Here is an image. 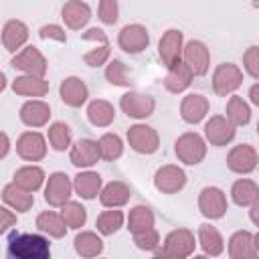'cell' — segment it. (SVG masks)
<instances>
[{
	"instance_id": "1",
	"label": "cell",
	"mask_w": 259,
	"mask_h": 259,
	"mask_svg": "<svg viewBox=\"0 0 259 259\" xmlns=\"http://www.w3.org/2000/svg\"><path fill=\"white\" fill-rule=\"evenodd\" d=\"M6 253L12 259H49L51 245L49 239L36 233H14L8 239Z\"/></svg>"
},
{
	"instance_id": "2",
	"label": "cell",
	"mask_w": 259,
	"mask_h": 259,
	"mask_svg": "<svg viewBox=\"0 0 259 259\" xmlns=\"http://www.w3.org/2000/svg\"><path fill=\"white\" fill-rule=\"evenodd\" d=\"M198 239L188 229H174L164 237V243L154 253L158 257H174V259H186L196 251Z\"/></svg>"
},
{
	"instance_id": "3",
	"label": "cell",
	"mask_w": 259,
	"mask_h": 259,
	"mask_svg": "<svg viewBox=\"0 0 259 259\" xmlns=\"http://www.w3.org/2000/svg\"><path fill=\"white\" fill-rule=\"evenodd\" d=\"M206 140L196 132H186L174 142L176 158L186 166H198L206 156Z\"/></svg>"
},
{
	"instance_id": "4",
	"label": "cell",
	"mask_w": 259,
	"mask_h": 259,
	"mask_svg": "<svg viewBox=\"0 0 259 259\" xmlns=\"http://www.w3.org/2000/svg\"><path fill=\"white\" fill-rule=\"evenodd\" d=\"M158 57L166 71L184 61V34L180 28H168L162 34L158 42Z\"/></svg>"
},
{
	"instance_id": "5",
	"label": "cell",
	"mask_w": 259,
	"mask_h": 259,
	"mask_svg": "<svg viewBox=\"0 0 259 259\" xmlns=\"http://www.w3.org/2000/svg\"><path fill=\"white\" fill-rule=\"evenodd\" d=\"M243 85V71L235 63H221L212 73V91L214 95L227 97L233 95Z\"/></svg>"
},
{
	"instance_id": "6",
	"label": "cell",
	"mask_w": 259,
	"mask_h": 259,
	"mask_svg": "<svg viewBox=\"0 0 259 259\" xmlns=\"http://www.w3.org/2000/svg\"><path fill=\"white\" fill-rule=\"evenodd\" d=\"M75 192L73 180L65 172H53L49 174L45 182V202L49 206L61 208L67 200H71V194Z\"/></svg>"
},
{
	"instance_id": "7",
	"label": "cell",
	"mask_w": 259,
	"mask_h": 259,
	"mask_svg": "<svg viewBox=\"0 0 259 259\" xmlns=\"http://www.w3.org/2000/svg\"><path fill=\"white\" fill-rule=\"evenodd\" d=\"M227 208H229V202H227V194H225L223 188L204 186L198 192V210L204 219H208V221L223 219Z\"/></svg>"
},
{
	"instance_id": "8",
	"label": "cell",
	"mask_w": 259,
	"mask_h": 259,
	"mask_svg": "<svg viewBox=\"0 0 259 259\" xmlns=\"http://www.w3.org/2000/svg\"><path fill=\"white\" fill-rule=\"evenodd\" d=\"M10 65L14 69L22 71V75H34V77H45L47 75V69H49L45 55L34 45H26L24 49H20L12 57Z\"/></svg>"
},
{
	"instance_id": "9",
	"label": "cell",
	"mask_w": 259,
	"mask_h": 259,
	"mask_svg": "<svg viewBox=\"0 0 259 259\" xmlns=\"http://www.w3.org/2000/svg\"><path fill=\"white\" fill-rule=\"evenodd\" d=\"M235 136L237 125L227 115H210V119H206L204 123V140L214 148L229 146L235 140Z\"/></svg>"
},
{
	"instance_id": "10",
	"label": "cell",
	"mask_w": 259,
	"mask_h": 259,
	"mask_svg": "<svg viewBox=\"0 0 259 259\" xmlns=\"http://www.w3.org/2000/svg\"><path fill=\"white\" fill-rule=\"evenodd\" d=\"M125 138H127L130 148H132L134 152H138V154H144V156L154 154V152L160 148V136H158V132H156L152 125H148V123H134V125L127 130Z\"/></svg>"
},
{
	"instance_id": "11",
	"label": "cell",
	"mask_w": 259,
	"mask_h": 259,
	"mask_svg": "<svg viewBox=\"0 0 259 259\" xmlns=\"http://www.w3.org/2000/svg\"><path fill=\"white\" fill-rule=\"evenodd\" d=\"M119 107L132 119H148L156 109V99L140 91H127L121 95Z\"/></svg>"
},
{
	"instance_id": "12",
	"label": "cell",
	"mask_w": 259,
	"mask_h": 259,
	"mask_svg": "<svg viewBox=\"0 0 259 259\" xmlns=\"http://www.w3.org/2000/svg\"><path fill=\"white\" fill-rule=\"evenodd\" d=\"M117 45L127 55H138L148 49L150 45V32L144 24H125L117 34Z\"/></svg>"
},
{
	"instance_id": "13",
	"label": "cell",
	"mask_w": 259,
	"mask_h": 259,
	"mask_svg": "<svg viewBox=\"0 0 259 259\" xmlns=\"http://www.w3.org/2000/svg\"><path fill=\"white\" fill-rule=\"evenodd\" d=\"M259 164V156H257V150L249 144H237L229 150L227 154V166L231 172L235 174H251Z\"/></svg>"
},
{
	"instance_id": "14",
	"label": "cell",
	"mask_w": 259,
	"mask_h": 259,
	"mask_svg": "<svg viewBox=\"0 0 259 259\" xmlns=\"http://www.w3.org/2000/svg\"><path fill=\"white\" fill-rule=\"evenodd\" d=\"M154 186L162 194H176L186 186V172L176 164H164L154 174Z\"/></svg>"
},
{
	"instance_id": "15",
	"label": "cell",
	"mask_w": 259,
	"mask_h": 259,
	"mask_svg": "<svg viewBox=\"0 0 259 259\" xmlns=\"http://www.w3.org/2000/svg\"><path fill=\"white\" fill-rule=\"evenodd\" d=\"M16 154L26 162H40L47 156V140L40 132H22L16 140Z\"/></svg>"
},
{
	"instance_id": "16",
	"label": "cell",
	"mask_w": 259,
	"mask_h": 259,
	"mask_svg": "<svg viewBox=\"0 0 259 259\" xmlns=\"http://www.w3.org/2000/svg\"><path fill=\"white\" fill-rule=\"evenodd\" d=\"M69 160H71L73 166L83 168V170L95 166V164L101 160L97 140H89V138L77 140V142L71 146V150H69Z\"/></svg>"
},
{
	"instance_id": "17",
	"label": "cell",
	"mask_w": 259,
	"mask_h": 259,
	"mask_svg": "<svg viewBox=\"0 0 259 259\" xmlns=\"http://www.w3.org/2000/svg\"><path fill=\"white\" fill-rule=\"evenodd\" d=\"M184 63L194 71L196 77H204L210 69V51L202 40H188L184 42Z\"/></svg>"
},
{
	"instance_id": "18",
	"label": "cell",
	"mask_w": 259,
	"mask_h": 259,
	"mask_svg": "<svg viewBox=\"0 0 259 259\" xmlns=\"http://www.w3.org/2000/svg\"><path fill=\"white\" fill-rule=\"evenodd\" d=\"M18 117L26 127H42L51 119V105L42 99H28L22 103Z\"/></svg>"
},
{
	"instance_id": "19",
	"label": "cell",
	"mask_w": 259,
	"mask_h": 259,
	"mask_svg": "<svg viewBox=\"0 0 259 259\" xmlns=\"http://www.w3.org/2000/svg\"><path fill=\"white\" fill-rule=\"evenodd\" d=\"M61 18L67 28L81 30L91 20V6L83 0H67L61 8Z\"/></svg>"
},
{
	"instance_id": "20",
	"label": "cell",
	"mask_w": 259,
	"mask_h": 259,
	"mask_svg": "<svg viewBox=\"0 0 259 259\" xmlns=\"http://www.w3.org/2000/svg\"><path fill=\"white\" fill-rule=\"evenodd\" d=\"M59 97L69 107H81V105L87 103L89 89H87L83 79H79V77H65L61 81V85H59Z\"/></svg>"
},
{
	"instance_id": "21",
	"label": "cell",
	"mask_w": 259,
	"mask_h": 259,
	"mask_svg": "<svg viewBox=\"0 0 259 259\" xmlns=\"http://www.w3.org/2000/svg\"><path fill=\"white\" fill-rule=\"evenodd\" d=\"M28 36H30L28 26L18 18H10L2 26V45L8 53H16L18 49H24Z\"/></svg>"
},
{
	"instance_id": "22",
	"label": "cell",
	"mask_w": 259,
	"mask_h": 259,
	"mask_svg": "<svg viewBox=\"0 0 259 259\" xmlns=\"http://www.w3.org/2000/svg\"><path fill=\"white\" fill-rule=\"evenodd\" d=\"M208 107H210V103H208V99L204 95H200V93H188L180 101V117L186 123H192V125L194 123H200L206 117Z\"/></svg>"
},
{
	"instance_id": "23",
	"label": "cell",
	"mask_w": 259,
	"mask_h": 259,
	"mask_svg": "<svg viewBox=\"0 0 259 259\" xmlns=\"http://www.w3.org/2000/svg\"><path fill=\"white\" fill-rule=\"evenodd\" d=\"M73 186H75L77 196H81L83 200H93V198L99 196V192L103 188V178H101L99 172H93V170L85 168L73 178Z\"/></svg>"
},
{
	"instance_id": "24",
	"label": "cell",
	"mask_w": 259,
	"mask_h": 259,
	"mask_svg": "<svg viewBox=\"0 0 259 259\" xmlns=\"http://www.w3.org/2000/svg\"><path fill=\"white\" fill-rule=\"evenodd\" d=\"M196 239H198V247L202 249L204 255L210 257H219L225 251V239L221 235V231L217 227H212L210 223H202L196 231Z\"/></svg>"
},
{
	"instance_id": "25",
	"label": "cell",
	"mask_w": 259,
	"mask_h": 259,
	"mask_svg": "<svg viewBox=\"0 0 259 259\" xmlns=\"http://www.w3.org/2000/svg\"><path fill=\"white\" fill-rule=\"evenodd\" d=\"M130 196H132V190L125 182L121 180H111L107 182L101 192H99V202L105 206V208H119V206H125L130 202Z\"/></svg>"
},
{
	"instance_id": "26",
	"label": "cell",
	"mask_w": 259,
	"mask_h": 259,
	"mask_svg": "<svg viewBox=\"0 0 259 259\" xmlns=\"http://www.w3.org/2000/svg\"><path fill=\"white\" fill-rule=\"evenodd\" d=\"M2 200L6 206H10L16 212H28L34 204V192L20 188L16 182H10L2 188Z\"/></svg>"
},
{
	"instance_id": "27",
	"label": "cell",
	"mask_w": 259,
	"mask_h": 259,
	"mask_svg": "<svg viewBox=\"0 0 259 259\" xmlns=\"http://www.w3.org/2000/svg\"><path fill=\"white\" fill-rule=\"evenodd\" d=\"M227 249H229L231 259H253V257H257V249H255V241H253L251 231H235L229 237Z\"/></svg>"
},
{
	"instance_id": "28",
	"label": "cell",
	"mask_w": 259,
	"mask_h": 259,
	"mask_svg": "<svg viewBox=\"0 0 259 259\" xmlns=\"http://www.w3.org/2000/svg\"><path fill=\"white\" fill-rule=\"evenodd\" d=\"M196 75H194V71L188 67V63H178L176 67H172V69H168V73H166V77H164V89L166 91H170V93H182V91H186L188 87H190V83H192V79H194Z\"/></svg>"
},
{
	"instance_id": "29",
	"label": "cell",
	"mask_w": 259,
	"mask_h": 259,
	"mask_svg": "<svg viewBox=\"0 0 259 259\" xmlns=\"http://www.w3.org/2000/svg\"><path fill=\"white\" fill-rule=\"evenodd\" d=\"M12 91L20 97H45L49 93V81L45 77L34 75H20L12 81Z\"/></svg>"
},
{
	"instance_id": "30",
	"label": "cell",
	"mask_w": 259,
	"mask_h": 259,
	"mask_svg": "<svg viewBox=\"0 0 259 259\" xmlns=\"http://www.w3.org/2000/svg\"><path fill=\"white\" fill-rule=\"evenodd\" d=\"M12 182H16L20 188L28 190V192H36L38 188L45 186L47 182V174L40 166L36 164H26V166H20L14 176H12Z\"/></svg>"
},
{
	"instance_id": "31",
	"label": "cell",
	"mask_w": 259,
	"mask_h": 259,
	"mask_svg": "<svg viewBox=\"0 0 259 259\" xmlns=\"http://www.w3.org/2000/svg\"><path fill=\"white\" fill-rule=\"evenodd\" d=\"M34 225H36V229L42 235L53 237V239H63L67 235V229H69L67 223H65V219H63V214L61 212H55V210H42V212H38Z\"/></svg>"
},
{
	"instance_id": "32",
	"label": "cell",
	"mask_w": 259,
	"mask_h": 259,
	"mask_svg": "<svg viewBox=\"0 0 259 259\" xmlns=\"http://www.w3.org/2000/svg\"><path fill=\"white\" fill-rule=\"evenodd\" d=\"M125 223H127V231L132 235H138V233H144V231L152 229L154 223H156V217H154V212H152L150 206L136 204V206L130 208V212L125 217Z\"/></svg>"
},
{
	"instance_id": "33",
	"label": "cell",
	"mask_w": 259,
	"mask_h": 259,
	"mask_svg": "<svg viewBox=\"0 0 259 259\" xmlns=\"http://www.w3.org/2000/svg\"><path fill=\"white\" fill-rule=\"evenodd\" d=\"M73 247H75V253L79 257H85V259H91V257H97V255L103 253V241L95 231L77 233V237L73 241Z\"/></svg>"
},
{
	"instance_id": "34",
	"label": "cell",
	"mask_w": 259,
	"mask_h": 259,
	"mask_svg": "<svg viewBox=\"0 0 259 259\" xmlns=\"http://www.w3.org/2000/svg\"><path fill=\"white\" fill-rule=\"evenodd\" d=\"M87 119L95 127H107L115 119V107L105 99H93L87 105Z\"/></svg>"
},
{
	"instance_id": "35",
	"label": "cell",
	"mask_w": 259,
	"mask_h": 259,
	"mask_svg": "<svg viewBox=\"0 0 259 259\" xmlns=\"http://www.w3.org/2000/svg\"><path fill=\"white\" fill-rule=\"evenodd\" d=\"M231 198L237 206H251L259 198V184L249 178H239L231 186Z\"/></svg>"
},
{
	"instance_id": "36",
	"label": "cell",
	"mask_w": 259,
	"mask_h": 259,
	"mask_svg": "<svg viewBox=\"0 0 259 259\" xmlns=\"http://www.w3.org/2000/svg\"><path fill=\"white\" fill-rule=\"evenodd\" d=\"M47 140L51 144V148L55 152H65V150H71V127L65 123V121H53L47 130Z\"/></svg>"
},
{
	"instance_id": "37",
	"label": "cell",
	"mask_w": 259,
	"mask_h": 259,
	"mask_svg": "<svg viewBox=\"0 0 259 259\" xmlns=\"http://www.w3.org/2000/svg\"><path fill=\"white\" fill-rule=\"evenodd\" d=\"M125 223V214L119 210V208H109V210H103L97 214V221H95V227H97V233L103 235V237H109L113 233H117Z\"/></svg>"
},
{
	"instance_id": "38",
	"label": "cell",
	"mask_w": 259,
	"mask_h": 259,
	"mask_svg": "<svg viewBox=\"0 0 259 259\" xmlns=\"http://www.w3.org/2000/svg\"><path fill=\"white\" fill-rule=\"evenodd\" d=\"M227 117L237 127L247 125L251 121V107H249V103L243 97H239V95H231L229 101H227Z\"/></svg>"
},
{
	"instance_id": "39",
	"label": "cell",
	"mask_w": 259,
	"mask_h": 259,
	"mask_svg": "<svg viewBox=\"0 0 259 259\" xmlns=\"http://www.w3.org/2000/svg\"><path fill=\"white\" fill-rule=\"evenodd\" d=\"M97 144H99L101 160H105V162H115V160L121 158V154H123V142H121V138H119L117 134L107 132V134H103V136L97 140Z\"/></svg>"
},
{
	"instance_id": "40",
	"label": "cell",
	"mask_w": 259,
	"mask_h": 259,
	"mask_svg": "<svg viewBox=\"0 0 259 259\" xmlns=\"http://www.w3.org/2000/svg\"><path fill=\"white\" fill-rule=\"evenodd\" d=\"M61 214H63L67 227H69V229H75V231L81 229V227H85V223H87V210H85V206H83L81 202H77V200H67V202L61 206Z\"/></svg>"
},
{
	"instance_id": "41",
	"label": "cell",
	"mask_w": 259,
	"mask_h": 259,
	"mask_svg": "<svg viewBox=\"0 0 259 259\" xmlns=\"http://www.w3.org/2000/svg\"><path fill=\"white\" fill-rule=\"evenodd\" d=\"M105 79L115 87H130L132 85V77L127 73V67L119 59H111L105 65Z\"/></svg>"
},
{
	"instance_id": "42",
	"label": "cell",
	"mask_w": 259,
	"mask_h": 259,
	"mask_svg": "<svg viewBox=\"0 0 259 259\" xmlns=\"http://www.w3.org/2000/svg\"><path fill=\"white\" fill-rule=\"evenodd\" d=\"M134 237V245L140 249V251H146V253H156L160 249V233L156 231V227L144 231V233H138V235H132Z\"/></svg>"
},
{
	"instance_id": "43",
	"label": "cell",
	"mask_w": 259,
	"mask_h": 259,
	"mask_svg": "<svg viewBox=\"0 0 259 259\" xmlns=\"http://www.w3.org/2000/svg\"><path fill=\"white\" fill-rule=\"evenodd\" d=\"M109 57H111V47L109 42H103V45H95L93 49H89L83 55V61L87 67H103L109 63Z\"/></svg>"
},
{
	"instance_id": "44",
	"label": "cell",
	"mask_w": 259,
	"mask_h": 259,
	"mask_svg": "<svg viewBox=\"0 0 259 259\" xmlns=\"http://www.w3.org/2000/svg\"><path fill=\"white\" fill-rule=\"evenodd\" d=\"M97 16L103 24H115L119 18V4L117 0H99Z\"/></svg>"
},
{
	"instance_id": "45",
	"label": "cell",
	"mask_w": 259,
	"mask_h": 259,
	"mask_svg": "<svg viewBox=\"0 0 259 259\" xmlns=\"http://www.w3.org/2000/svg\"><path fill=\"white\" fill-rule=\"evenodd\" d=\"M243 67L247 71L249 77H253L255 81H259V47L253 45L243 53Z\"/></svg>"
},
{
	"instance_id": "46",
	"label": "cell",
	"mask_w": 259,
	"mask_h": 259,
	"mask_svg": "<svg viewBox=\"0 0 259 259\" xmlns=\"http://www.w3.org/2000/svg\"><path fill=\"white\" fill-rule=\"evenodd\" d=\"M38 36L42 40H57V42H67V32L59 24H45L38 28Z\"/></svg>"
},
{
	"instance_id": "47",
	"label": "cell",
	"mask_w": 259,
	"mask_h": 259,
	"mask_svg": "<svg viewBox=\"0 0 259 259\" xmlns=\"http://www.w3.org/2000/svg\"><path fill=\"white\" fill-rule=\"evenodd\" d=\"M14 225H16V212L4 204L0 208V233H8Z\"/></svg>"
},
{
	"instance_id": "48",
	"label": "cell",
	"mask_w": 259,
	"mask_h": 259,
	"mask_svg": "<svg viewBox=\"0 0 259 259\" xmlns=\"http://www.w3.org/2000/svg\"><path fill=\"white\" fill-rule=\"evenodd\" d=\"M81 38L83 40H93V42H97V45H103V42H109V38H107V34L101 30V28H89V30H85L83 34H81Z\"/></svg>"
},
{
	"instance_id": "49",
	"label": "cell",
	"mask_w": 259,
	"mask_h": 259,
	"mask_svg": "<svg viewBox=\"0 0 259 259\" xmlns=\"http://www.w3.org/2000/svg\"><path fill=\"white\" fill-rule=\"evenodd\" d=\"M249 219H251V223L255 227H259V198L249 206Z\"/></svg>"
},
{
	"instance_id": "50",
	"label": "cell",
	"mask_w": 259,
	"mask_h": 259,
	"mask_svg": "<svg viewBox=\"0 0 259 259\" xmlns=\"http://www.w3.org/2000/svg\"><path fill=\"white\" fill-rule=\"evenodd\" d=\"M0 138H2L0 158H6V156H8V152H10V138H8V134H6V132H2V134H0Z\"/></svg>"
},
{
	"instance_id": "51",
	"label": "cell",
	"mask_w": 259,
	"mask_h": 259,
	"mask_svg": "<svg viewBox=\"0 0 259 259\" xmlns=\"http://www.w3.org/2000/svg\"><path fill=\"white\" fill-rule=\"evenodd\" d=\"M249 101H251L255 107H259V83H255V85L249 87Z\"/></svg>"
},
{
	"instance_id": "52",
	"label": "cell",
	"mask_w": 259,
	"mask_h": 259,
	"mask_svg": "<svg viewBox=\"0 0 259 259\" xmlns=\"http://www.w3.org/2000/svg\"><path fill=\"white\" fill-rule=\"evenodd\" d=\"M253 241H255V249H257V255H259V231L253 235Z\"/></svg>"
},
{
	"instance_id": "53",
	"label": "cell",
	"mask_w": 259,
	"mask_h": 259,
	"mask_svg": "<svg viewBox=\"0 0 259 259\" xmlns=\"http://www.w3.org/2000/svg\"><path fill=\"white\" fill-rule=\"evenodd\" d=\"M257 136H259V121H257Z\"/></svg>"
}]
</instances>
